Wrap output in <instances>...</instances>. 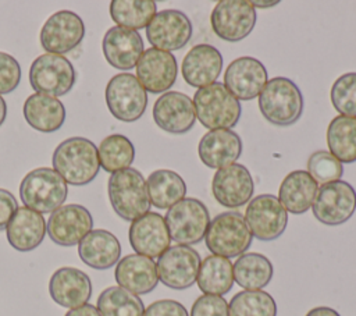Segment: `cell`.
<instances>
[{
  "label": "cell",
  "instance_id": "7",
  "mask_svg": "<svg viewBox=\"0 0 356 316\" xmlns=\"http://www.w3.org/2000/svg\"><path fill=\"white\" fill-rule=\"evenodd\" d=\"M165 224L170 238L178 245H193L200 242L210 224L206 205L195 198H184L165 213Z\"/></svg>",
  "mask_w": 356,
  "mask_h": 316
},
{
  "label": "cell",
  "instance_id": "10",
  "mask_svg": "<svg viewBox=\"0 0 356 316\" xmlns=\"http://www.w3.org/2000/svg\"><path fill=\"white\" fill-rule=\"evenodd\" d=\"M314 217L325 226H339L348 221L356 210V191L346 181L323 184L312 205Z\"/></svg>",
  "mask_w": 356,
  "mask_h": 316
},
{
  "label": "cell",
  "instance_id": "5",
  "mask_svg": "<svg viewBox=\"0 0 356 316\" xmlns=\"http://www.w3.org/2000/svg\"><path fill=\"white\" fill-rule=\"evenodd\" d=\"M68 185L53 168L39 167L29 171L19 184V198L25 207L38 213H53L63 206Z\"/></svg>",
  "mask_w": 356,
  "mask_h": 316
},
{
  "label": "cell",
  "instance_id": "35",
  "mask_svg": "<svg viewBox=\"0 0 356 316\" xmlns=\"http://www.w3.org/2000/svg\"><path fill=\"white\" fill-rule=\"evenodd\" d=\"M157 13L153 0H113L110 15L117 26L138 31L149 25Z\"/></svg>",
  "mask_w": 356,
  "mask_h": 316
},
{
  "label": "cell",
  "instance_id": "23",
  "mask_svg": "<svg viewBox=\"0 0 356 316\" xmlns=\"http://www.w3.org/2000/svg\"><path fill=\"white\" fill-rule=\"evenodd\" d=\"M222 68V56L209 43L195 45L184 57L181 71L185 82L193 88H204L216 82Z\"/></svg>",
  "mask_w": 356,
  "mask_h": 316
},
{
  "label": "cell",
  "instance_id": "26",
  "mask_svg": "<svg viewBox=\"0 0 356 316\" xmlns=\"http://www.w3.org/2000/svg\"><path fill=\"white\" fill-rule=\"evenodd\" d=\"M114 277L120 287L135 295L152 292L159 283L157 267L153 259L138 253H131L120 259L114 270Z\"/></svg>",
  "mask_w": 356,
  "mask_h": 316
},
{
  "label": "cell",
  "instance_id": "13",
  "mask_svg": "<svg viewBox=\"0 0 356 316\" xmlns=\"http://www.w3.org/2000/svg\"><path fill=\"white\" fill-rule=\"evenodd\" d=\"M199 253L188 245L170 246L156 263L159 280L168 288L185 290L195 284L200 267Z\"/></svg>",
  "mask_w": 356,
  "mask_h": 316
},
{
  "label": "cell",
  "instance_id": "16",
  "mask_svg": "<svg viewBox=\"0 0 356 316\" xmlns=\"http://www.w3.org/2000/svg\"><path fill=\"white\" fill-rule=\"evenodd\" d=\"M93 227L90 212L82 205H64L56 209L47 220V234L60 246L78 245Z\"/></svg>",
  "mask_w": 356,
  "mask_h": 316
},
{
  "label": "cell",
  "instance_id": "19",
  "mask_svg": "<svg viewBox=\"0 0 356 316\" xmlns=\"http://www.w3.org/2000/svg\"><path fill=\"white\" fill-rule=\"evenodd\" d=\"M267 81L266 67L257 58L249 56L231 61L224 74V86L238 100L259 97Z\"/></svg>",
  "mask_w": 356,
  "mask_h": 316
},
{
  "label": "cell",
  "instance_id": "46",
  "mask_svg": "<svg viewBox=\"0 0 356 316\" xmlns=\"http://www.w3.org/2000/svg\"><path fill=\"white\" fill-rule=\"evenodd\" d=\"M306 316H341L335 309L328 306H317L310 309Z\"/></svg>",
  "mask_w": 356,
  "mask_h": 316
},
{
  "label": "cell",
  "instance_id": "24",
  "mask_svg": "<svg viewBox=\"0 0 356 316\" xmlns=\"http://www.w3.org/2000/svg\"><path fill=\"white\" fill-rule=\"evenodd\" d=\"M197 153L204 166L220 170L239 159L242 139L232 129H210L202 136Z\"/></svg>",
  "mask_w": 356,
  "mask_h": 316
},
{
  "label": "cell",
  "instance_id": "6",
  "mask_svg": "<svg viewBox=\"0 0 356 316\" xmlns=\"http://www.w3.org/2000/svg\"><path fill=\"white\" fill-rule=\"evenodd\" d=\"M253 235L239 212H224L210 220L204 235L207 249L217 256L235 258L243 255L252 245Z\"/></svg>",
  "mask_w": 356,
  "mask_h": 316
},
{
  "label": "cell",
  "instance_id": "39",
  "mask_svg": "<svg viewBox=\"0 0 356 316\" xmlns=\"http://www.w3.org/2000/svg\"><path fill=\"white\" fill-rule=\"evenodd\" d=\"M330 97L341 116L356 118V72H346L337 78L331 86Z\"/></svg>",
  "mask_w": 356,
  "mask_h": 316
},
{
  "label": "cell",
  "instance_id": "40",
  "mask_svg": "<svg viewBox=\"0 0 356 316\" xmlns=\"http://www.w3.org/2000/svg\"><path fill=\"white\" fill-rule=\"evenodd\" d=\"M307 173L316 182L327 184L341 180L343 174L342 163L327 150L313 152L307 159Z\"/></svg>",
  "mask_w": 356,
  "mask_h": 316
},
{
  "label": "cell",
  "instance_id": "29",
  "mask_svg": "<svg viewBox=\"0 0 356 316\" xmlns=\"http://www.w3.org/2000/svg\"><path fill=\"white\" fill-rule=\"evenodd\" d=\"M318 185L305 170H295L285 175L280 185L278 200L284 209L292 214L307 212L316 198Z\"/></svg>",
  "mask_w": 356,
  "mask_h": 316
},
{
  "label": "cell",
  "instance_id": "32",
  "mask_svg": "<svg viewBox=\"0 0 356 316\" xmlns=\"http://www.w3.org/2000/svg\"><path fill=\"white\" fill-rule=\"evenodd\" d=\"M234 281L245 290H261L273 278V263L261 253L248 252L241 255L232 264Z\"/></svg>",
  "mask_w": 356,
  "mask_h": 316
},
{
  "label": "cell",
  "instance_id": "43",
  "mask_svg": "<svg viewBox=\"0 0 356 316\" xmlns=\"http://www.w3.org/2000/svg\"><path fill=\"white\" fill-rule=\"evenodd\" d=\"M143 316H189L185 306L178 301L172 299H160L150 303Z\"/></svg>",
  "mask_w": 356,
  "mask_h": 316
},
{
  "label": "cell",
  "instance_id": "18",
  "mask_svg": "<svg viewBox=\"0 0 356 316\" xmlns=\"http://www.w3.org/2000/svg\"><path fill=\"white\" fill-rule=\"evenodd\" d=\"M214 199L224 207H241L246 205L254 191L250 171L239 163H234L216 171L211 181Z\"/></svg>",
  "mask_w": 356,
  "mask_h": 316
},
{
  "label": "cell",
  "instance_id": "38",
  "mask_svg": "<svg viewBox=\"0 0 356 316\" xmlns=\"http://www.w3.org/2000/svg\"><path fill=\"white\" fill-rule=\"evenodd\" d=\"M228 312L229 316H277V303L266 291L245 290L231 298Z\"/></svg>",
  "mask_w": 356,
  "mask_h": 316
},
{
  "label": "cell",
  "instance_id": "22",
  "mask_svg": "<svg viewBox=\"0 0 356 316\" xmlns=\"http://www.w3.org/2000/svg\"><path fill=\"white\" fill-rule=\"evenodd\" d=\"M51 299L63 308L75 309L90 299L92 281L89 276L75 267H60L49 281Z\"/></svg>",
  "mask_w": 356,
  "mask_h": 316
},
{
  "label": "cell",
  "instance_id": "33",
  "mask_svg": "<svg viewBox=\"0 0 356 316\" xmlns=\"http://www.w3.org/2000/svg\"><path fill=\"white\" fill-rule=\"evenodd\" d=\"M197 287L207 295H224L234 285V270L229 259L210 255L200 262Z\"/></svg>",
  "mask_w": 356,
  "mask_h": 316
},
{
  "label": "cell",
  "instance_id": "27",
  "mask_svg": "<svg viewBox=\"0 0 356 316\" xmlns=\"http://www.w3.org/2000/svg\"><path fill=\"white\" fill-rule=\"evenodd\" d=\"M10 245L19 252H29L38 248L47 232L44 217L29 209L18 207L6 227Z\"/></svg>",
  "mask_w": 356,
  "mask_h": 316
},
{
  "label": "cell",
  "instance_id": "25",
  "mask_svg": "<svg viewBox=\"0 0 356 316\" xmlns=\"http://www.w3.org/2000/svg\"><path fill=\"white\" fill-rule=\"evenodd\" d=\"M102 47L111 67L117 70H131L136 67L143 53V40L138 31L115 25L104 33Z\"/></svg>",
  "mask_w": 356,
  "mask_h": 316
},
{
  "label": "cell",
  "instance_id": "11",
  "mask_svg": "<svg viewBox=\"0 0 356 316\" xmlns=\"http://www.w3.org/2000/svg\"><path fill=\"white\" fill-rule=\"evenodd\" d=\"M213 32L225 42H239L254 28L256 10L248 0H221L210 15Z\"/></svg>",
  "mask_w": 356,
  "mask_h": 316
},
{
  "label": "cell",
  "instance_id": "36",
  "mask_svg": "<svg viewBox=\"0 0 356 316\" xmlns=\"http://www.w3.org/2000/svg\"><path fill=\"white\" fill-rule=\"evenodd\" d=\"M97 155L100 167L113 174L129 168L135 159V146L125 135L111 134L100 142Z\"/></svg>",
  "mask_w": 356,
  "mask_h": 316
},
{
  "label": "cell",
  "instance_id": "4",
  "mask_svg": "<svg viewBox=\"0 0 356 316\" xmlns=\"http://www.w3.org/2000/svg\"><path fill=\"white\" fill-rule=\"evenodd\" d=\"M196 118L209 129H231L241 118L242 107L221 82H214L195 92Z\"/></svg>",
  "mask_w": 356,
  "mask_h": 316
},
{
  "label": "cell",
  "instance_id": "28",
  "mask_svg": "<svg viewBox=\"0 0 356 316\" xmlns=\"http://www.w3.org/2000/svg\"><path fill=\"white\" fill-rule=\"evenodd\" d=\"M78 255L89 267L106 270L118 263L121 245L113 232L102 228L92 230L78 244Z\"/></svg>",
  "mask_w": 356,
  "mask_h": 316
},
{
  "label": "cell",
  "instance_id": "21",
  "mask_svg": "<svg viewBox=\"0 0 356 316\" xmlns=\"http://www.w3.org/2000/svg\"><path fill=\"white\" fill-rule=\"evenodd\" d=\"M153 120L165 132L185 134L196 121L193 102L185 93L165 92L153 104Z\"/></svg>",
  "mask_w": 356,
  "mask_h": 316
},
{
  "label": "cell",
  "instance_id": "15",
  "mask_svg": "<svg viewBox=\"0 0 356 316\" xmlns=\"http://www.w3.org/2000/svg\"><path fill=\"white\" fill-rule=\"evenodd\" d=\"M85 36L82 18L70 10L51 14L40 31V45L50 54H64L74 50Z\"/></svg>",
  "mask_w": 356,
  "mask_h": 316
},
{
  "label": "cell",
  "instance_id": "34",
  "mask_svg": "<svg viewBox=\"0 0 356 316\" xmlns=\"http://www.w3.org/2000/svg\"><path fill=\"white\" fill-rule=\"evenodd\" d=\"M327 145L330 153L341 163L356 161V118L337 116L327 128Z\"/></svg>",
  "mask_w": 356,
  "mask_h": 316
},
{
  "label": "cell",
  "instance_id": "48",
  "mask_svg": "<svg viewBox=\"0 0 356 316\" xmlns=\"http://www.w3.org/2000/svg\"><path fill=\"white\" fill-rule=\"evenodd\" d=\"M253 4V7H261V8H267V7H273L277 6L278 1H250Z\"/></svg>",
  "mask_w": 356,
  "mask_h": 316
},
{
  "label": "cell",
  "instance_id": "1",
  "mask_svg": "<svg viewBox=\"0 0 356 316\" xmlns=\"http://www.w3.org/2000/svg\"><path fill=\"white\" fill-rule=\"evenodd\" d=\"M99 168L97 148L86 138H68L53 152V170L70 185L81 187L89 184L96 178Z\"/></svg>",
  "mask_w": 356,
  "mask_h": 316
},
{
  "label": "cell",
  "instance_id": "47",
  "mask_svg": "<svg viewBox=\"0 0 356 316\" xmlns=\"http://www.w3.org/2000/svg\"><path fill=\"white\" fill-rule=\"evenodd\" d=\"M6 116H7V106L3 96H0V125L4 123Z\"/></svg>",
  "mask_w": 356,
  "mask_h": 316
},
{
  "label": "cell",
  "instance_id": "31",
  "mask_svg": "<svg viewBox=\"0 0 356 316\" xmlns=\"http://www.w3.org/2000/svg\"><path fill=\"white\" fill-rule=\"evenodd\" d=\"M150 205L157 209H170L186 195L184 178L172 170H156L146 181Z\"/></svg>",
  "mask_w": 356,
  "mask_h": 316
},
{
  "label": "cell",
  "instance_id": "37",
  "mask_svg": "<svg viewBox=\"0 0 356 316\" xmlns=\"http://www.w3.org/2000/svg\"><path fill=\"white\" fill-rule=\"evenodd\" d=\"M96 308L102 316H143L145 312L142 299L120 285L102 291Z\"/></svg>",
  "mask_w": 356,
  "mask_h": 316
},
{
  "label": "cell",
  "instance_id": "41",
  "mask_svg": "<svg viewBox=\"0 0 356 316\" xmlns=\"http://www.w3.org/2000/svg\"><path fill=\"white\" fill-rule=\"evenodd\" d=\"M21 81V67L8 53L0 52V95L11 93Z\"/></svg>",
  "mask_w": 356,
  "mask_h": 316
},
{
  "label": "cell",
  "instance_id": "20",
  "mask_svg": "<svg viewBox=\"0 0 356 316\" xmlns=\"http://www.w3.org/2000/svg\"><path fill=\"white\" fill-rule=\"evenodd\" d=\"M129 244L138 255L159 258L170 248V232L161 214L147 212L129 226Z\"/></svg>",
  "mask_w": 356,
  "mask_h": 316
},
{
  "label": "cell",
  "instance_id": "44",
  "mask_svg": "<svg viewBox=\"0 0 356 316\" xmlns=\"http://www.w3.org/2000/svg\"><path fill=\"white\" fill-rule=\"evenodd\" d=\"M17 209L18 203L14 195L7 189L0 188V231L7 227Z\"/></svg>",
  "mask_w": 356,
  "mask_h": 316
},
{
  "label": "cell",
  "instance_id": "30",
  "mask_svg": "<svg viewBox=\"0 0 356 316\" xmlns=\"http://www.w3.org/2000/svg\"><path fill=\"white\" fill-rule=\"evenodd\" d=\"M25 121L39 132H54L65 121V107L57 97L32 93L22 107Z\"/></svg>",
  "mask_w": 356,
  "mask_h": 316
},
{
  "label": "cell",
  "instance_id": "17",
  "mask_svg": "<svg viewBox=\"0 0 356 316\" xmlns=\"http://www.w3.org/2000/svg\"><path fill=\"white\" fill-rule=\"evenodd\" d=\"M177 60L170 52L150 47L143 50L136 63V78L146 92L161 93L168 90L177 79Z\"/></svg>",
  "mask_w": 356,
  "mask_h": 316
},
{
  "label": "cell",
  "instance_id": "8",
  "mask_svg": "<svg viewBox=\"0 0 356 316\" xmlns=\"http://www.w3.org/2000/svg\"><path fill=\"white\" fill-rule=\"evenodd\" d=\"M106 103L114 118L132 123L139 120L147 106V92L134 74L114 75L106 86Z\"/></svg>",
  "mask_w": 356,
  "mask_h": 316
},
{
  "label": "cell",
  "instance_id": "12",
  "mask_svg": "<svg viewBox=\"0 0 356 316\" xmlns=\"http://www.w3.org/2000/svg\"><path fill=\"white\" fill-rule=\"evenodd\" d=\"M245 220L253 237L260 241H274L285 231L288 213L277 196L263 193L250 199Z\"/></svg>",
  "mask_w": 356,
  "mask_h": 316
},
{
  "label": "cell",
  "instance_id": "2",
  "mask_svg": "<svg viewBox=\"0 0 356 316\" xmlns=\"http://www.w3.org/2000/svg\"><path fill=\"white\" fill-rule=\"evenodd\" d=\"M259 109L268 123L288 127L300 118L303 113V96L292 79L275 77L267 81L260 92Z\"/></svg>",
  "mask_w": 356,
  "mask_h": 316
},
{
  "label": "cell",
  "instance_id": "45",
  "mask_svg": "<svg viewBox=\"0 0 356 316\" xmlns=\"http://www.w3.org/2000/svg\"><path fill=\"white\" fill-rule=\"evenodd\" d=\"M65 316H102L100 312L97 310L96 306L90 305V303H85L79 308L71 309L65 313Z\"/></svg>",
  "mask_w": 356,
  "mask_h": 316
},
{
  "label": "cell",
  "instance_id": "9",
  "mask_svg": "<svg viewBox=\"0 0 356 316\" xmlns=\"http://www.w3.org/2000/svg\"><path fill=\"white\" fill-rule=\"evenodd\" d=\"M76 81L72 63L60 54L44 53L33 60L29 68V82L36 93L63 96L68 93Z\"/></svg>",
  "mask_w": 356,
  "mask_h": 316
},
{
  "label": "cell",
  "instance_id": "42",
  "mask_svg": "<svg viewBox=\"0 0 356 316\" xmlns=\"http://www.w3.org/2000/svg\"><path fill=\"white\" fill-rule=\"evenodd\" d=\"M191 316H229L228 303L220 295H200L192 305Z\"/></svg>",
  "mask_w": 356,
  "mask_h": 316
},
{
  "label": "cell",
  "instance_id": "3",
  "mask_svg": "<svg viewBox=\"0 0 356 316\" xmlns=\"http://www.w3.org/2000/svg\"><path fill=\"white\" fill-rule=\"evenodd\" d=\"M107 191L113 210L127 221L136 220L150 209L146 181L136 168L129 167L113 173Z\"/></svg>",
  "mask_w": 356,
  "mask_h": 316
},
{
  "label": "cell",
  "instance_id": "14",
  "mask_svg": "<svg viewBox=\"0 0 356 316\" xmlns=\"http://www.w3.org/2000/svg\"><path fill=\"white\" fill-rule=\"evenodd\" d=\"M192 31V22L184 11L167 8L156 13L149 22L146 38L154 49L171 53L191 40Z\"/></svg>",
  "mask_w": 356,
  "mask_h": 316
}]
</instances>
